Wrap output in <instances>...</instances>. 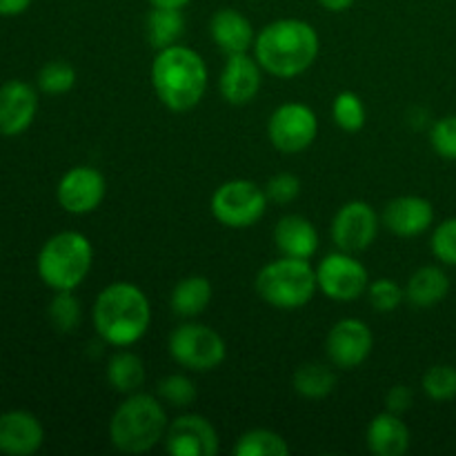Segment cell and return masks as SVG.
I'll return each instance as SVG.
<instances>
[{"mask_svg": "<svg viewBox=\"0 0 456 456\" xmlns=\"http://www.w3.org/2000/svg\"><path fill=\"white\" fill-rule=\"evenodd\" d=\"M169 419L160 399L134 392L110 419V441L118 452L145 454L167 435Z\"/></svg>", "mask_w": 456, "mask_h": 456, "instance_id": "277c9868", "label": "cell"}, {"mask_svg": "<svg viewBox=\"0 0 456 456\" xmlns=\"http://www.w3.org/2000/svg\"><path fill=\"white\" fill-rule=\"evenodd\" d=\"M151 7H169V9H183L191 3V0H147Z\"/></svg>", "mask_w": 456, "mask_h": 456, "instance_id": "ab89813d", "label": "cell"}, {"mask_svg": "<svg viewBox=\"0 0 456 456\" xmlns=\"http://www.w3.org/2000/svg\"><path fill=\"white\" fill-rule=\"evenodd\" d=\"M145 34L156 52L178 45V40L185 34V16H183L181 9L151 7V12L147 13Z\"/></svg>", "mask_w": 456, "mask_h": 456, "instance_id": "d4e9b609", "label": "cell"}, {"mask_svg": "<svg viewBox=\"0 0 456 456\" xmlns=\"http://www.w3.org/2000/svg\"><path fill=\"white\" fill-rule=\"evenodd\" d=\"M212 216L230 230H248L256 225L267 209V194L256 183L234 178L212 194Z\"/></svg>", "mask_w": 456, "mask_h": 456, "instance_id": "ba28073f", "label": "cell"}, {"mask_svg": "<svg viewBox=\"0 0 456 456\" xmlns=\"http://www.w3.org/2000/svg\"><path fill=\"white\" fill-rule=\"evenodd\" d=\"M450 294V276L439 265H423L405 285V298L414 307H435Z\"/></svg>", "mask_w": 456, "mask_h": 456, "instance_id": "7402d4cb", "label": "cell"}, {"mask_svg": "<svg viewBox=\"0 0 456 456\" xmlns=\"http://www.w3.org/2000/svg\"><path fill=\"white\" fill-rule=\"evenodd\" d=\"M381 225L401 239H414L435 225V208L423 196H396L383 208Z\"/></svg>", "mask_w": 456, "mask_h": 456, "instance_id": "2e32d148", "label": "cell"}, {"mask_svg": "<svg viewBox=\"0 0 456 456\" xmlns=\"http://www.w3.org/2000/svg\"><path fill=\"white\" fill-rule=\"evenodd\" d=\"M316 283L323 297L337 303H352L365 294L370 285V274L354 254L334 252L328 254L316 267Z\"/></svg>", "mask_w": 456, "mask_h": 456, "instance_id": "30bf717a", "label": "cell"}, {"mask_svg": "<svg viewBox=\"0 0 456 456\" xmlns=\"http://www.w3.org/2000/svg\"><path fill=\"white\" fill-rule=\"evenodd\" d=\"M365 297H368L372 310L381 312V314H390L405 301V289L392 279H377L370 281Z\"/></svg>", "mask_w": 456, "mask_h": 456, "instance_id": "1f68e13d", "label": "cell"}, {"mask_svg": "<svg viewBox=\"0 0 456 456\" xmlns=\"http://www.w3.org/2000/svg\"><path fill=\"white\" fill-rule=\"evenodd\" d=\"M332 118L343 132L356 134L363 129L365 118V105L359 98V94L354 92H341L332 102Z\"/></svg>", "mask_w": 456, "mask_h": 456, "instance_id": "f546056e", "label": "cell"}, {"mask_svg": "<svg viewBox=\"0 0 456 456\" xmlns=\"http://www.w3.org/2000/svg\"><path fill=\"white\" fill-rule=\"evenodd\" d=\"M432 254L436 256V261H441L444 265L456 267V216L445 218L444 223L435 227L430 239Z\"/></svg>", "mask_w": 456, "mask_h": 456, "instance_id": "836d02e7", "label": "cell"}, {"mask_svg": "<svg viewBox=\"0 0 456 456\" xmlns=\"http://www.w3.org/2000/svg\"><path fill=\"white\" fill-rule=\"evenodd\" d=\"M258 297L279 310H298L314 298L316 270L305 258L281 256L261 267L254 281Z\"/></svg>", "mask_w": 456, "mask_h": 456, "instance_id": "8992f818", "label": "cell"}, {"mask_svg": "<svg viewBox=\"0 0 456 456\" xmlns=\"http://www.w3.org/2000/svg\"><path fill=\"white\" fill-rule=\"evenodd\" d=\"M159 399L172 408H190L196 399V386L185 374H169L159 381Z\"/></svg>", "mask_w": 456, "mask_h": 456, "instance_id": "d6a6232c", "label": "cell"}, {"mask_svg": "<svg viewBox=\"0 0 456 456\" xmlns=\"http://www.w3.org/2000/svg\"><path fill=\"white\" fill-rule=\"evenodd\" d=\"M214 297L212 283L205 276H185L178 281L169 297V307L181 319H196L209 307Z\"/></svg>", "mask_w": 456, "mask_h": 456, "instance_id": "603a6c76", "label": "cell"}, {"mask_svg": "<svg viewBox=\"0 0 456 456\" xmlns=\"http://www.w3.org/2000/svg\"><path fill=\"white\" fill-rule=\"evenodd\" d=\"M165 450L172 456H216L221 441L212 421L200 414H183L167 426Z\"/></svg>", "mask_w": 456, "mask_h": 456, "instance_id": "5bb4252c", "label": "cell"}, {"mask_svg": "<svg viewBox=\"0 0 456 456\" xmlns=\"http://www.w3.org/2000/svg\"><path fill=\"white\" fill-rule=\"evenodd\" d=\"M379 223L381 218L377 216L372 205H368L365 200H350L334 214L330 234H332L337 249L359 254L374 243L379 234Z\"/></svg>", "mask_w": 456, "mask_h": 456, "instance_id": "8fae6325", "label": "cell"}, {"mask_svg": "<svg viewBox=\"0 0 456 456\" xmlns=\"http://www.w3.org/2000/svg\"><path fill=\"white\" fill-rule=\"evenodd\" d=\"M265 194L267 200H272V203L276 205L294 203V200L301 196V181H298V176H294V174L281 172L267 181Z\"/></svg>", "mask_w": 456, "mask_h": 456, "instance_id": "d590c367", "label": "cell"}, {"mask_svg": "<svg viewBox=\"0 0 456 456\" xmlns=\"http://www.w3.org/2000/svg\"><path fill=\"white\" fill-rule=\"evenodd\" d=\"M76 85V69L67 61H52L43 65L38 71V87L40 92L49 96H61V94L71 92Z\"/></svg>", "mask_w": 456, "mask_h": 456, "instance_id": "4dcf8cb0", "label": "cell"}, {"mask_svg": "<svg viewBox=\"0 0 456 456\" xmlns=\"http://www.w3.org/2000/svg\"><path fill=\"white\" fill-rule=\"evenodd\" d=\"M92 321L96 334L107 346L132 347L150 330V298L134 283H111L96 297Z\"/></svg>", "mask_w": 456, "mask_h": 456, "instance_id": "7a4b0ae2", "label": "cell"}, {"mask_svg": "<svg viewBox=\"0 0 456 456\" xmlns=\"http://www.w3.org/2000/svg\"><path fill=\"white\" fill-rule=\"evenodd\" d=\"M261 71L263 67L258 65L256 58L248 56V53L227 56L221 78H218L221 96L236 107L252 102L261 89Z\"/></svg>", "mask_w": 456, "mask_h": 456, "instance_id": "e0dca14e", "label": "cell"}, {"mask_svg": "<svg viewBox=\"0 0 456 456\" xmlns=\"http://www.w3.org/2000/svg\"><path fill=\"white\" fill-rule=\"evenodd\" d=\"M38 111V94L25 80H7L0 87V136L16 138L31 127Z\"/></svg>", "mask_w": 456, "mask_h": 456, "instance_id": "9a60e30c", "label": "cell"}, {"mask_svg": "<svg viewBox=\"0 0 456 456\" xmlns=\"http://www.w3.org/2000/svg\"><path fill=\"white\" fill-rule=\"evenodd\" d=\"M319 136V118L303 102H283L267 120V138L281 154H301Z\"/></svg>", "mask_w": 456, "mask_h": 456, "instance_id": "9c48e42d", "label": "cell"}, {"mask_svg": "<svg viewBox=\"0 0 456 456\" xmlns=\"http://www.w3.org/2000/svg\"><path fill=\"white\" fill-rule=\"evenodd\" d=\"M430 145L441 159L456 163V114L444 116L432 125Z\"/></svg>", "mask_w": 456, "mask_h": 456, "instance_id": "e575fe53", "label": "cell"}, {"mask_svg": "<svg viewBox=\"0 0 456 456\" xmlns=\"http://www.w3.org/2000/svg\"><path fill=\"white\" fill-rule=\"evenodd\" d=\"M94 248L80 232H61L53 234L40 248L36 270L40 281L53 292H74L92 272Z\"/></svg>", "mask_w": 456, "mask_h": 456, "instance_id": "5b68a950", "label": "cell"}, {"mask_svg": "<svg viewBox=\"0 0 456 456\" xmlns=\"http://www.w3.org/2000/svg\"><path fill=\"white\" fill-rule=\"evenodd\" d=\"M414 403V392L408 386H395L386 392V410L395 414H403L412 408Z\"/></svg>", "mask_w": 456, "mask_h": 456, "instance_id": "8d00e7d4", "label": "cell"}, {"mask_svg": "<svg viewBox=\"0 0 456 456\" xmlns=\"http://www.w3.org/2000/svg\"><path fill=\"white\" fill-rule=\"evenodd\" d=\"M410 428L401 419V414L381 412L370 421L365 432L368 450L377 456H403L410 448Z\"/></svg>", "mask_w": 456, "mask_h": 456, "instance_id": "44dd1931", "label": "cell"}, {"mask_svg": "<svg viewBox=\"0 0 456 456\" xmlns=\"http://www.w3.org/2000/svg\"><path fill=\"white\" fill-rule=\"evenodd\" d=\"M209 36L225 56L248 53V49L254 47V40H256L249 18L232 7H223L214 13L209 20Z\"/></svg>", "mask_w": 456, "mask_h": 456, "instance_id": "d6986e66", "label": "cell"}, {"mask_svg": "<svg viewBox=\"0 0 456 456\" xmlns=\"http://www.w3.org/2000/svg\"><path fill=\"white\" fill-rule=\"evenodd\" d=\"M292 386L294 392L303 399L319 401L332 395L337 387V374H334L332 363H305L294 372Z\"/></svg>", "mask_w": 456, "mask_h": 456, "instance_id": "484cf974", "label": "cell"}, {"mask_svg": "<svg viewBox=\"0 0 456 456\" xmlns=\"http://www.w3.org/2000/svg\"><path fill=\"white\" fill-rule=\"evenodd\" d=\"M107 194L105 176L96 167L89 165H78L65 172L56 190V199L65 212L83 216L92 214L94 209L101 208Z\"/></svg>", "mask_w": 456, "mask_h": 456, "instance_id": "4fadbf2b", "label": "cell"}, {"mask_svg": "<svg viewBox=\"0 0 456 456\" xmlns=\"http://www.w3.org/2000/svg\"><path fill=\"white\" fill-rule=\"evenodd\" d=\"M321 40L314 27L301 18H279L263 27L254 40V58L276 78H297L314 65Z\"/></svg>", "mask_w": 456, "mask_h": 456, "instance_id": "6da1fadb", "label": "cell"}, {"mask_svg": "<svg viewBox=\"0 0 456 456\" xmlns=\"http://www.w3.org/2000/svg\"><path fill=\"white\" fill-rule=\"evenodd\" d=\"M151 87L167 110L190 111L208 92V65L194 49L183 45L159 49L151 62Z\"/></svg>", "mask_w": 456, "mask_h": 456, "instance_id": "3957f363", "label": "cell"}, {"mask_svg": "<svg viewBox=\"0 0 456 456\" xmlns=\"http://www.w3.org/2000/svg\"><path fill=\"white\" fill-rule=\"evenodd\" d=\"M169 356L190 372H212L225 361L227 346L221 334L203 323H183L169 334Z\"/></svg>", "mask_w": 456, "mask_h": 456, "instance_id": "52a82bcc", "label": "cell"}, {"mask_svg": "<svg viewBox=\"0 0 456 456\" xmlns=\"http://www.w3.org/2000/svg\"><path fill=\"white\" fill-rule=\"evenodd\" d=\"M34 0H0V16L16 18L31 7Z\"/></svg>", "mask_w": 456, "mask_h": 456, "instance_id": "74e56055", "label": "cell"}, {"mask_svg": "<svg viewBox=\"0 0 456 456\" xmlns=\"http://www.w3.org/2000/svg\"><path fill=\"white\" fill-rule=\"evenodd\" d=\"M236 456H288L289 445L279 432L256 428L239 436L234 445Z\"/></svg>", "mask_w": 456, "mask_h": 456, "instance_id": "4316f807", "label": "cell"}, {"mask_svg": "<svg viewBox=\"0 0 456 456\" xmlns=\"http://www.w3.org/2000/svg\"><path fill=\"white\" fill-rule=\"evenodd\" d=\"M356 0H319L321 7L328 9V12H332V13L347 12V9H350Z\"/></svg>", "mask_w": 456, "mask_h": 456, "instance_id": "f35d334b", "label": "cell"}, {"mask_svg": "<svg viewBox=\"0 0 456 456\" xmlns=\"http://www.w3.org/2000/svg\"><path fill=\"white\" fill-rule=\"evenodd\" d=\"M423 392L435 403H448L456 399V368L454 365H432L421 379Z\"/></svg>", "mask_w": 456, "mask_h": 456, "instance_id": "f1b7e54d", "label": "cell"}, {"mask_svg": "<svg viewBox=\"0 0 456 456\" xmlns=\"http://www.w3.org/2000/svg\"><path fill=\"white\" fill-rule=\"evenodd\" d=\"M274 243L281 256L305 258V261H310L319 252V232H316V227L305 216L288 214V216H283L276 223Z\"/></svg>", "mask_w": 456, "mask_h": 456, "instance_id": "ffe728a7", "label": "cell"}, {"mask_svg": "<svg viewBox=\"0 0 456 456\" xmlns=\"http://www.w3.org/2000/svg\"><path fill=\"white\" fill-rule=\"evenodd\" d=\"M107 383L118 395H134L145 383V363L138 354L120 347L107 363Z\"/></svg>", "mask_w": 456, "mask_h": 456, "instance_id": "cb8c5ba5", "label": "cell"}, {"mask_svg": "<svg viewBox=\"0 0 456 456\" xmlns=\"http://www.w3.org/2000/svg\"><path fill=\"white\" fill-rule=\"evenodd\" d=\"M47 314L49 323L53 325L56 332L74 334L83 321V307H80L78 298L71 294V289H65V292H56V297L49 301Z\"/></svg>", "mask_w": 456, "mask_h": 456, "instance_id": "83f0119b", "label": "cell"}, {"mask_svg": "<svg viewBox=\"0 0 456 456\" xmlns=\"http://www.w3.org/2000/svg\"><path fill=\"white\" fill-rule=\"evenodd\" d=\"M374 347L372 330L359 319H343L325 338V354L337 370H356L370 359Z\"/></svg>", "mask_w": 456, "mask_h": 456, "instance_id": "7c38bea8", "label": "cell"}, {"mask_svg": "<svg viewBox=\"0 0 456 456\" xmlns=\"http://www.w3.org/2000/svg\"><path fill=\"white\" fill-rule=\"evenodd\" d=\"M45 430L38 419L25 410L0 414V452L7 456H31L40 450Z\"/></svg>", "mask_w": 456, "mask_h": 456, "instance_id": "ac0fdd59", "label": "cell"}]
</instances>
